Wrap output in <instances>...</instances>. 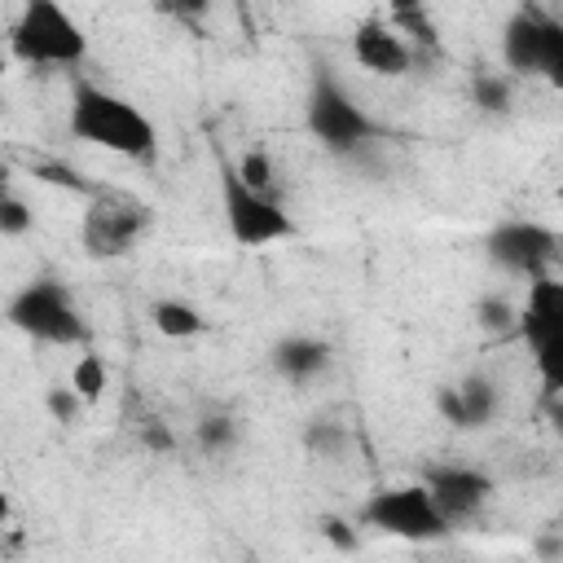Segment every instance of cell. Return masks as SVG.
Masks as SVG:
<instances>
[{
    "instance_id": "obj_17",
    "label": "cell",
    "mask_w": 563,
    "mask_h": 563,
    "mask_svg": "<svg viewBox=\"0 0 563 563\" xmlns=\"http://www.w3.org/2000/svg\"><path fill=\"white\" fill-rule=\"evenodd\" d=\"M198 449L202 453H211V457H220V453H233L238 449V440H242V427L229 418V413H207L202 422H198Z\"/></svg>"
},
{
    "instance_id": "obj_2",
    "label": "cell",
    "mask_w": 563,
    "mask_h": 563,
    "mask_svg": "<svg viewBox=\"0 0 563 563\" xmlns=\"http://www.w3.org/2000/svg\"><path fill=\"white\" fill-rule=\"evenodd\" d=\"M9 53L22 66H62L75 70L88 57V35L62 0H22L9 26Z\"/></svg>"
},
{
    "instance_id": "obj_24",
    "label": "cell",
    "mask_w": 563,
    "mask_h": 563,
    "mask_svg": "<svg viewBox=\"0 0 563 563\" xmlns=\"http://www.w3.org/2000/svg\"><path fill=\"white\" fill-rule=\"evenodd\" d=\"M141 444H145V449H154V453H172V449H176L172 431H167L163 422H154V418L141 427Z\"/></svg>"
},
{
    "instance_id": "obj_19",
    "label": "cell",
    "mask_w": 563,
    "mask_h": 563,
    "mask_svg": "<svg viewBox=\"0 0 563 563\" xmlns=\"http://www.w3.org/2000/svg\"><path fill=\"white\" fill-rule=\"evenodd\" d=\"M347 444H352V435L339 422H308V431H303V449L317 457H343Z\"/></svg>"
},
{
    "instance_id": "obj_13",
    "label": "cell",
    "mask_w": 563,
    "mask_h": 563,
    "mask_svg": "<svg viewBox=\"0 0 563 563\" xmlns=\"http://www.w3.org/2000/svg\"><path fill=\"white\" fill-rule=\"evenodd\" d=\"M352 62L369 75H383V79H400L409 75L413 66V48L405 44V35L396 26H387L383 18H365L356 31H352Z\"/></svg>"
},
{
    "instance_id": "obj_26",
    "label": "cell",
    "mask_w": 563,
    "mask_h": 563,
    "mask_svg": "<svg viewBox=\"0 0 563 563\" xmlns=\"http://www.w3.org/2000/svg\"><path fill=\"white\" fill-rule=\"evenodd\" d=\"M35 176H40V180H53V185H66V189H79V194H88V185H84L75 172H66V167H40Z\"/></svg>"
},
{
    "instance_id": "obj_18",
    "label": "cell",
    "mask_w": 563,
    "mask_h": 563,
    "mask_svg": "<svg viewBox=\"0 0 563 563\" xmlns=\"http://www.w3.org/2000/svg\"><path fill=\"white\" fill-rule=\"evenodd\" d=\"M471 97H475V106H479L484 114H506V110H510V75H501V70H479V75L471 79Z\"/></svg>"
},
{
    "instance_id": "obj_5",
    "label": "cell",
    "mask_w": 563,
    "mask_h": 563,
    "mask_svg": "<svg viewBox=\"0 0 563 563\" xmlns=\"http://www.w3.org/2000/svg\"><path fill=\"white\" fill-rule=\"evenodd\" d=\"M365 528L383 532V537H396V541H413V545H427V541H444L453 532V523L435 510L431 493L418 484H391V488H374L365 501H361V515H356Z\"/></svg>"
},
{
    "instance_id": "obj_10",
    "label": "cell",
    "mask_w": 563,
    "mask_h": 563,
    "mask_svg": "<svg viewBox=\"0 0 563 563\" xmlns=\"http://www.w3.org/2000/svg\"><path fill=\"white\" fill-rule=\"evenodd\" d=\"M484 251L497 268L537 277V273H550V264L559 255V233L541 220H506L484 238Z\"/></svg>"
},
{
    "instance_id": "obj_25",
    "label": "cell",
    "mask_w": 563,
    "mask_h": 563,
    "mask_svg": "<svg viewBox=\"0 0 563 563\" xmlns=\"http://www.w3.org/2000/svg\"><path fill=\"white\" fill-rule=\"evenodd\" d=\"M321 537L334 541L339 550H356V532H352L343 519H325V523H321Z\"/></svg>"
},
{
    "instance_id": "obj_8",
    "label": "cell",
    "mask_w": 563,
    "mask_h": 563,
    "mask_svg": "<svg viewBox=\"0 0 563 563\" xmlns=\"http://www.w3.org/2000/svg\"><path fill=\"white\" fill-rule=\"evenodd\" d=\"M150 233V207L123 194H92L88 211H84V229L79 242L92 260H123L136 251V242Z\"/></svg>"
},
{
    "instance_id": "obj_14",
    "label": "cell",
    "mask_w": 563,
    "mask_h": 563,
    "mask_svg": "<svg viewBox=\"0 0 563 563\" xmlns=\"http://www.w3.org/2000/svg\"><path fill=\"white\" fill-rule=\"evenodd\" d=\"M268 361H273V369H277L286 383H312L317 374L330 369L334 352H330V343L317 339V334H286V339L273 343Z\"/></svg>"
},
{
    "instance_id": "obj_28",
    "label": "cell",
    "mask_w": 563,
    "mask_h": 563,
    "mask_svg": "<svg viewBox=\"0 0 563 563\" xmlns=\"http://www.w3.org/2000/svg\"><path fill=\"white\" fill-rule=\"evenodd\" d=\"M9 515H13V506H9V493H0V528L9 523Z\"/></svg>"
},
{
    "instance_id": "obj_9",
    "label": "cell",
    "mask_w": 563,
    "mask_h": 563,
    "mask_svg": "<svg viewBox=\"0 0 563 563\" xmlns=\"http://www.w3.org/2000/svg\"><path fill=\"white\" fill-rule=\"evenodd\" d=\"M501 62L515 75H541L550 84L563 79V26L532 9L510 13L501 26Z\"/></svg>"
},
{
    "instance_id": "obj_23",
    "label": "cell",
    "mask_w": 563,
    "mask_h": 563,
    "mask_svg": "<svg viewBox=\"0 0 563 563\" xmlns=\"http://www.w3.org/2000/svg\"><path fill=\"white\" fill-rule=\"evenodd\" d=\"M479 317V330L484 334H506V330H515V308L501 299V295H488V299H479V308H475Z\"/></svg>"
},
{
    "instance_id": "obj_15",
    "label": "cell",
    "mask_w": 563,
    "mask_h": 563,
    "mask_svg": "<svg viewBox=\"0 0 563 563\" xmlns=\"http://www.w3.org/2000/svg\"><path fill=\"white\" fill-rule=\"evenodd\" d=\"M150 321H154V330L163 339H198V334H207V317L185 299H154Z\"/></svg>"
},
{
    "instance_id": "obj_29",
    "label": "cell",
    "mask_w": 563,
    "mask_h": 563,
    "mask_svg": "<svg viewBox=\"0 0 563 563\" xmlns=\"http://www.w3.org/2000/svg\"><path fill=\"white\" fill-rule=\"evenodd\" d=\"M4 70H9V53L0 48V79H4Z\"/></svg>"
},
{
    "instance_id": "obj_3",
    "label": "cell",
    "mask_w": 563,
    "mask_h": 563,
    "mask_svg": "<svg viewBox=\"0 0 563 563\" xmlns=\"http://www.w3.org/2000/svg\"><path fill=\"white\" fill-rule=\"evenodd\" d=\"M4 321L44 347H84L88 343V321H84L75 295L57 277H35V282L18 286L4 303Z\"/></svg>"
},
{
    "instance_id": "obj_6",
    "label": "cell",
    "mask_w": 563,
    "mask_h": 563,
    "mask_svg": "<svg viewBox=\"0 0 563 563\" xmlns=\"http://www.w3.org/2000/svg\"><path fill=\"white\" fill-rule=\"evenodd\" d=\"M519 339L532 347V361L550 391L563 383V282L554 273L528 277V299L515 312Z\"/></svg>"
},
{
    "instance_id": "obj_7",
    "label": "cell",
    "mask_w": 563,
    "mask_h": 563,
    "mask_svg": "<svg viewBox=\"0 0 563 563\" xmlns=\"http://www.w3.org/2000/svg\"><path fill=\"white\" fill-rule=\"evenodd\" d=\"M303 123L308 132L330 150V154H352L369 141L383 136V128L365 114V106L356 97L343 92L339 79L330 75H317L312 88H308V101H303Z\"/></svg>"
},
{
    "instance_id": "obj_1",
    "label": "cell",
    "mask_w": 563,
    "mask_h": 563,
    "mask_svg": "<svg viewBox=\"0 0 563 563\" xmlns=\"http://www.w3.org/2000/svg\"><path fill=\"white\" fill-rule=\"evenodd\" d=\"M66 132L84 145H97L106 154L132 158V163H150L158 154V128L154 119L132 106L128 97L79 79L70 88V110H66Z\"/></svg>"
},
{
    "instance_id": "obj_11",
    "label": "cell",
    "mask_w": 563,
    "mask_h": 563,
    "mask_svg": "<svg viewBox=\"0 0 563 563\" xmlns=\"http://www.w3.org/2000/svg\"><path fill=\"white\" fill-rule=\"evenodd\" d=\"M422 488L431 493L435 510L449 523L475 519L493 501V493H497L493 475H484L479 466H466V462H435V466H427L422 471Z\"/></svg>"
},
{
    "instance_id": "obj_4",
    "label": "cell",
    "mask_w": 563,
    "mask_h": 563,
    "mask_svg": "<svg viewBox=\"0 0 563 563\" xmlns=\"http://www.w3.org/2000/svg\"><path fill=\"white\" fill-rule=\"evenodd\" d=\"M220 211H224L229 238L246 251H264L273 242L299 238V220L273 194H260V189L242 185L233 163H220Z\"/></svg>"
},
{
    "instance_id": "obj_22",
    "label": "cell",
    "mask_w": 563,
    "mask_h": 563,
    "mask_svg": "<svg viewBox=\"0 0 563 563\" xmlns=\"http://www.w3.org/2000/svg\"><path fill=\"white\" fill-rule=\"evenodd\" d=\"M233 172L242 176V185H251V189H260V194H273V158H268V150H246L238 163H233Z\"/></svg>"
},
{
    "instance_id": "obj_12",
    "label": "cell",
    "mask_w": 563,
    "mask_h": 563,
    "mask_svg": "<svg viewBox=\"0 0 563 563\" xmlns=\"http://www.w3.org/2000/svg\"><path fill=\"white\" fill-rule=\"evenodd\" d=\"M435 409L449 427L457 431H479L497 418L501 409V391H497V378L488 374H466L462 383H449L435 391Z\"/></svg>"
},
{
    "instance_id": "obj_21",
    "label": "cell",
    "mask_w": 563,
    "mask_h": 563,
    "mask_svg": "<svg viewBox=\"0 0 563 563\" xmlns=\"http://www.w3.org/2000/svg\"><path fill=\"white\" fill-rule=\"evenodd\" d=\"M44 409H48V418L53 422H62V427H75L79 418H84V400H79V391L70 387V383H57V387H48L44 391Z\"/></svg>"
},
{
    "instance_id": "obj_16",
    "label": "cell",
    "mask_w": 563,
    "mask_h": 563,
    "mask_svg": "<svg viewBox=\"0 0 563 563\" xmlns=\"http://www.w3.org/2000/svg\"><path fill=\"white\" fill-rule=\"evenodd\" d=\"M66 383L79 391V400H84V405H97V400L106 396V387H110L106 356H101V352H92V347L84 343V352L75 356V365H70V378H66Z\"/></svg>"
},
{
    "instance_id": "obj_20",
    "label": "cell",
    "mask_w": 563,
    "mask_h": 563,
    "mask_svg": "<svg viewBox=\"0 0 563 563\" xmlns=\"http://www.w3.org/2000/svg\"><path fill=\"white\" fill-rule=\"evenodd\" d=\"M35 229V211L22 194L0 189V238H26Z\"/></svg>"
},
{
    "instance_id": "obj_27",
    "label": "cell",
    "mask_w": 563,
    "mask_h": 563,
    "mask_svg": "<svg viewBox=\"0 0 563 563\" xmlns=\"http://www.w3.org/2000/svg\"><path fill=\"white\" fill-rule=\"evenodd\" d=\"M176 18H189V22H198V18H207V9H211V0H163Z\"/></svg>"
}]
</instances>
